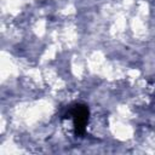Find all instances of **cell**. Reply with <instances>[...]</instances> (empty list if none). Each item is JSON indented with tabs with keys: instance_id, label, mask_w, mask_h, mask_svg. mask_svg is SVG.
<instances>
[{
	"instance_id": "cell-1",
	"label": "cell",
	"mask_w": 155,
	"mask_h": 155,
	"mask_svg": "<svg viewBox=\"0 0 155 155\" xmlns=\"http://www.w3.org/2000/svg\"><path fill=\"white\" fill-rule=\"evenodd\" d=\"M88 116H90V110L88 107L85 104H75L70 111H69V117L73 120V126H74V132L76 136H82L86 131V126L88 124Z\"/></svg>"
}]
</instances>
